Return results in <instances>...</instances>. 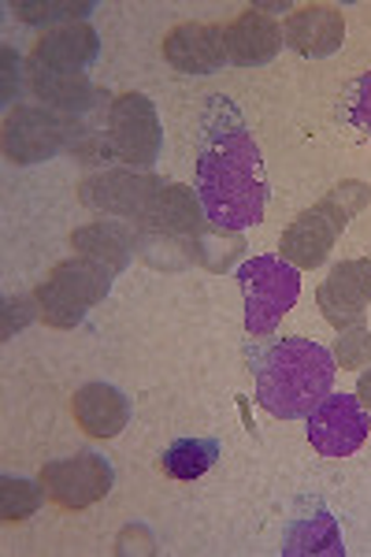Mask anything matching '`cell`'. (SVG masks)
Wrapping results in <instances>:
<instances>
[{
  "label": "cell",
  "instance_id": "obj_27",
  "mask_svg": "<svg viewBox=\"0 0 371 557\" xmlns=\"http://www.w3.org/2000/svg\"><path fill=\"white\" fill-rule=\"evenodd\" d=\"M0 60H4V94L0 97H4L8 108H15V94H20V83H23V71H20L23 60H20V52L8 49V45L0 49Z\"/></svg>",
  "mask_w": 371,
  "mask_h": 557
},
{
  "label": "cell",
  "instance_id": "obj_21",
  "mask_svg": "<svg viewBox=\"0 0 371 557\" xmlns=\"http://www.w3.org/2000/svg\"><path fill=\"white\" fill-rule=\"evenodd\" d=\"M8 8H12L20 23L52 30V26L83 23L94 12V0H12Z\"/></svg>",
  "mask_w": 371,
  "mask_h": 557
},
{
  "label": "cell",
  "instance_id": "obj_24",
  "mask_svg": "<svg viewBox=\"0 0 371 557\" xmlns=\"http://www.w3.org/2000/svg\"><path fill=\"white\" fill-rule=\"evenodd\" d=\"M331 354H334V364L338 368H371V331L364 323L342 327Z\"/></svg>",
  "mask_w": 371,
  "mask_h": 557
},
{
  "label": "cell",
  "instance_id": "obj_6",
  "mask_svg": "<svg viewBox=\"0 0 371 557\" xmlns=\"http://www.w3.org/2000/svg\"><path fill=\"white\" fill-rule=\"evenodd\" d=\"M104 138L112 149V160H123V168H145L157 164L160 146H164V127L160 115L145 94H120L108 104Z\"/></svg>",
  "mask_w": 371,
  "mask_h": 557
},
{
  "label": "cell",
  "instance_id": "obj_25",
  "mask_svg": "<svg viewBox=\"0 0 371 557\" xmlns=\"http://www.w3.org/2000/svg\"><path fill=\"white\" fill-rule=\"evenodd\" d=\"M30 320H41L34 294H30V298H8V301H4V327H0V335L12 338L15 331H23Z\"/></svg>",
  "mask_w": 371,
  "mask_h": 557
},
{
  "label": "cell",
  "instance_id": "obj_5",
  "mask_svg": "<svg viewBox=\"0 0 371 557\" xmlns=\"http://www.w3.org/2000/svg\"><path fill=\"white\" fill-rule=\"evenodd\" d=\"M86 123L45 104H15L4 115V157L12 164H45L63 149H75Z\"/></svg>",
  "mask_w": 371,
  "mask_h": 557
},
{
  "label": "cell",
  "instance_id": "obj_14",
  "mask_svg": "<svg viewBox=\"0 0 371 557\" xmlns=\"http://www.w3.org/2000/svg\"><path fill=\"white\" fill-rule=\"evenodd\" d=\"M71 412L75 424L86 431L89 438H115L131 424V401L120 386L112 383H86L71 398Z\"/></svg>",
  "mask_w": 371,
  "mask_h": 557
},
{
  "label": "cell",
  "instance_id": "obj_16",
  "mask_svg": "<svg viewBox=\"0 0 371 557\" xmlns=\"http://www.w3.org/2000/svg\"><path fill=\"white\" fill-rule=\"evenodd\" d=\"M71 249H75L78 257H89V260H97V264H104L112 275H120L126 272L131 257L138 253V231H134V223L97 220L71 235Z\"/></svg>",
  "mask_w": 371,
  "mask_h": 557
},
{
  "label": "cell",
  "instance_id": "obj_15",
  "mask_svg": "<svg viewBox=\"0 0 371 557\" xmlns=\"http://www.w3.org/2000/svg\"><path fill=\"white\" fill-rule=\"evenodd\" d=\"M283 45V26L260 12V8H249L234 23H227V60L238 67L271 64Z\"/></svg>",
  "mask_w": 371,
  "mask_h": 557
},
{
  "label": "cell",
  "instance_id": "obj_11",
  "mask_svg": "<svg viewBox=\"0 0 371 557\" xmlns=\"http://www.w3.org/2000/svg\"><path fill=\"white\" fill-rule=\"evenodd\" d=\"M164 60L178 75H215L227 64V26L178 23L164 38Z\"/></svg>",
  "mask_w": 371,
  "mask_h": 557
},
{
  "label": "cell",
  "instance_id": "obj_2",
  "mask_svg": "<svg viewBox=\"0 0 371 557\" xmlns=\"http://www.w3.org/2000/svg\"><path fill=\"white\" fill-rule=\"evenodd\" d=\"M334 354L312 338H283L257 361V401L279 420H305L331 394Z\"/></svg>",
  "mask_w": 371,
  "mask_h": 557
},
{
  "label": "cell",
  "instance_id": "obj_9",
  "mask_svg": "<svg viewBox=\"0 0 371 557\" xmlns=\"http://www.w3.org/2000/svg\"><path fill=\"white\" fill-rule=\"evenodd\" d=\"M309 443L320 457H353L371 431V412L357 394H327L309 417Z\"/></svg>",
  "mask_w": 371,
  "mask_h": 557
},
{
  "label": "cell",
  "instance_id": "obj_18",
  "mask_svg": "<svg viewBox=\"0 0 371 557\" xmlns=\"http://www.w3.org/2000/svg\"><path fill=\"white\" fill-rule=\"evenodd\" d=\"M112 272H108L104 264H97V260L89 257H67L60 260L57 268L49 272L45 283L57 286L67 301L83 305V309H94V305H101L108 298V290H112Z\"/></svg>",
  "mask_w": 371,
  "mask_h": 557
},
{
  "label": "cell",
  "instance_id": "obj_20",
  "mask_svg": "<svg viewBox=\"0 0 371 557\" xmlns=\"http://www.w3.org/2000/svg\"><path fill=\"white\" fill-rule=\"evenodd\" d=\"M215 461H220V443L215 438H178L160 454V469L171 480H201Z\"/></svg>",
  "mask_w": 371,
  "mask_h": 557
},
{
  "label": "cell",
  "instance_id": "obj_23",
  "mask_svg": "<svg viewBox=\"0 0 371 557\" xmlns=\"http://www.w3.org/2000/svg\"><path fill=\"white\" fill-rule=\"evenodd\" d=\"M34 301H38L41 320L49 323V327H57V331H75L78 323L86 320V312H89V309H83V305L67 301L57 290V286H49V283H38V290H34Z\"/></svg>",
  "mask_w": 371,
  "mask_h": 557
},
{
  "label": "cell",
  "instance_id": "obj_19",
  "mask_svg": "<svg viewBox=\"0 0 371 557\" xmlns=\"http://www.w3.org/2000/svg\"><path fill=\"white\" fill-rule=\"evenodd\" d=\"M286 557H297V554H334L342 557L346 546H342V532L334 524V517L327 509H316L312 517H297L286 532V546H283Z\"/></svg>",
  "mask_w": 371,
  "mask_h": 557
},
{
  "label": "cell",
  "instance_id": "obj_17",
  "mask_svg": "<svg viewBox=\"0 0 371 557\" xmlns=\"http://www.w3.org/2000/svg\"><path fill=\"white\" fill-rule=\"evenodd\" d=\"M30 94L38 97L45 108L71 120H83L86 112H94L101 104V89L89 83L86 75H63V71H41L30 67Z\"/></svg>",
  "mask_w": 371,
  "mask_h": 557
},
{
  "label": "cell",
  "instance_id": "obj_28",
  "mask_svg": "<svg viewBox=\"0 0 371 557\" xmlns=\"http://www.w3.org/2000/svg\"><path fill=\"white\" fill-rule=\"evenodd\" d=\"M357 398H360V406H364L371 412V368H364L360 372V380H357Z\"/></svg>",
  "mask_w": 371,
  "mask_h": 557
},
{
  "label": "cell",
  "instance_id": "obj_22",
  "mask_svg": "<svg viewBox=\"0 0 371 557\" xmlns=\"http://www.w3.org/2000/svg\"><path fill=\"white\" fill-rule=\"evenodd\" d=\"M41 502H45L41 483L23 480V475H4L0 480V520H8V524L30 520L41 509Z\"/></svg>",
  "mask_w": 371,
  "mask_h": 557
},
{
  "label": "cell",
  "instance_id": "obj_4",
  "mask_svg": "<svg viewBox=\"0 0 371 557\" xmlns=\"http://www.w3.org/2000/svg\"><path fill=\"white\" fill-rule=\"evenodd\" d=\"M242 298H246V331L252 338L271 335L283 317L301 298V268L283 257H252L238 272Z\"/></svg>",
  "mask_w": 371,
  "mask_h": 557
},
{
  "label": "cell",
  "instance_id": "obj_8",
  "mask_svg": "<svg viewBox=\"0 0 371 557\" xmlns=\"http://www.w3.org/2000/svg\"><path fill=\"white\" fill-rule=\"evenodd\" d=\"M164 178L138 172V168H104V172L83 178L78 201L101 215H120L126 223H138Z\"/></svg>",
  "mask_w": 371,
  "mask_h": 557
},
{
  "label": "cell",
  "instance_id": "obj_1",
  "mask_svg": "<svg viewBox=\"0 0 371 557\" xmlns=\"http://www.w3.org/2000/svg\"><path fill=\"white\" fill-rule=\"evenodd\" d=\"M197 197L208 223L238 235L242 227L264 220L268 178L257 141L249 138L242 120L234 127H212L205 120V141L197 157Z\"/></svg>",
  "mask_w": 371,
  "mask_h": 557
},
{
  "label": "cell",
  "instance_id": "obj_12",
  "mask_svg": "<svg viewBox=\"0 0 371 557\" xmlns=\"http://www.w3.org/2000/svg\"><path fill=\"white\" fill-rule=\"evenodd\" d=\"M101 57V38L89 23H67L45 30L30 49V67L63 71V75H86V67Z\"/></svg>",
  "mask_w": 371,
  "mask_h": 557
},
{
  "label": "cell",
  "instance_id": "obj_7",
  "mask_svg": "<svg viewBox=\"0 0 371 557\" xmlns=\"http://www.w3.org/2000/svg\"><path fill=\"white\" fill-rule=\"evenodd\" d=\"M38 483L45 498L57 502L60 509H89L101 498H108L115 487V469L101 454H75L49 461L38 472Z\"/></svg>",
  "mask_w": 371,
  "mask_h": 557
},
{
  "label": "cell",
  "instance_id": "obj_26",
  "mask_svg": "<svg viewBox=\"0 0 371 557\" xmlns=\"http://www.w3.org/2000/svg\"><path fill=\"white\" fill-rule=\"evenodd\" d=\"M346 108H349V123H357V127H364L371 134V75L353 83Z\"/></svg>",
  "mask_w": 371,
  "mask_h": 557
},
{
  "label": "cell",
  "instance_id": "obj_3",
  "mask_svg": "<svg viewBox=\"0 0 371 557\" xmlns=\"http://www.w3.org/2000/svg\"><path fill=\"white\" fill-rule=\"evenodd\" d=\"M368 197H371V190L364 183H357V178L338 183L320 205H316V209L301 212L283 231V242H279V249H283V253H279V257L289 260L294 268H320L323 260L331 257L338 235L349 227L353 215L368 205Z\"/></svg>",
  "mask_w": 371,
  "mask_h": 557
},
{
  "label": "cell",
  "instance_id": "obj_10",
  "mask_svg": "<svg viewBox=\"0 0 371 557\" xmlns=\"http://www.w3.org/2000/svg\"><path fill=\"white\" fill-rule=\"evenodd\" d=\"M316 301L334 331L364 323V312L371 309V260L353 257L334 264L316 290Z\"/></svg>",
  "mask_w": 371,
  "mask_h": 557
},
{
  "label": "cell",
  "instance_id": "obj_13",
  "mask_svg": "<svg viewBox=\"0 0 371 557\" xmlns=\"http://www.w3.org/2000/svg\"><path fill=\"white\" fill-rule=\"evenodd\" d=\"M283 41L309 60L334 57L346 41V20L334 4H305L286 15Z\"/></svg>",
  "mask_w": 371,
  "mask_h": 557
}]
</instances>
